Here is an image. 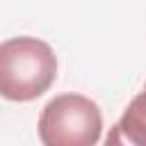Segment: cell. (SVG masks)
<instances>
[{"mask_svg":"<svg viewBox=\"0 0 146 146\" xmlns=\"http://www.w3.org/2000/svg\"><path fill=\"white\" fill-rule=\"evenodd\" d=\"M57 78L55 50L36 36H14L0 43V96L30 103L43 96Z\"/></svg>","mask_w":146,"mask_h":146,"instance_id":"obj_1","label":"cell"},{"mask_svg":"<svg viewBox=\"0 0 146 146\" xmlns=\"http://www.w3.org/2000/svg\"><path fill=\"white\" fill-rule=\"evenodd\" d=\"M110 144L146 146V87L128 103L119 123L107 135V146Z\"/></svg>","mask_w":146,"mask_h":146,"instance_id":"obj_3","label":"cell"},{"mask_svg":"<svg viewBox=\"0 0 146 146\" xmlns=\"http://www.w3.org/2000/svg\"><path fill=\"white\" fill-rule=\"evenodd\" d=\"M39 139L46 146H94L100 139V107L82 94L55 96L39 116Z\"/></svg>","mask_w":146,"mask_h":146,"instance_id":"obj_2","label":"cell"}]
</instances>
